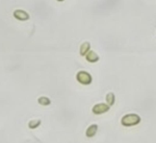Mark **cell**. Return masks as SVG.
<instances>
[{"label":"cell","instance_id":"obj_3","mask_svg":"<svg viewBox=\"0 0 156 143\" xmlns=\"http://www.w3.org/2000/svg\"><path fill=\"white\" fill-rule=\"evenodd\" d=\"M110 106L106 103H99L95 104L92 108V112L96 115H100L108 112Z\"/></svg>","mask_w":156,"mask_h":143},{"label":"cell","instance_id":"obj_2","mask_svg":"<svg viewBox=\"0 0 156 143\" xmlns=\"http://www.w3.org/2000/svg\"><path fill=\"white\" fill-rule=\"evenodd\" d=\"M77 81L83 85H88L91 83L93 78L91 75L85 71H79L76 76Z\"/></svg>","mask_w":156,"mask_h":143},{"label":"cell","instance_id":"obj_8","mask_svg":"<svg viewBox=\"0 0 156 143\" xmlns=\"http://www.w3.org/2000/svg\"><path fill=\"white\" fill-rule=\"evenodd\" d=\"M115 100H116V97H115V95L113 92H108L106 94V96H105V101H106V103L110 106H113L115 104Z\"/></svg>","mask_w":156,"mask_h":143},{"label":"cell","instance_id":"obj_11","mask_svg":"<svg viewBox=\"0 0 156 143\" xmlns=\"http://www.w3.org/2000/svg\"><path fill=\"white\" fill-rule=\"evenodd\" d=\"M57 1H58V2H62V1H65V0H57Z\"/></svg>","mask_w":156,"mask_h":143},{"label":"cell","instance_id":"obj_4","mask_svg":"<svg viewBox=\"0 0 156 143\" xmlns=\"http://www.w3.org/2000/svg\"><path fill=\"white\" fill-rule=\"evenodd\" d=\"M13 16L15 19L21 21H27L30 18L29 14L22 9L15 10L13 13Z\"/></svg>","mask_w":156,"mask_h":143},{"label":"cell","instance_id":"obj_1","mask_svg":"<svg viewBox=\"0 0 156 143\" xmlns=\"http://www.w3.org/2000/svg\"><path fill=\"white\" fill-rule=\"evenodd\" d=\"M141 117L136 113H128L124 115L121 119V124L126 127L136 125L140 123Z\"/></svg>","mask_w":156,"mask_h":143},{"label":"cell","instance_id":"obj_5","mask_svg":"<svg viewBox=\"0 0 156 143\" xmlns=\"http://www.w3.org/2000/svg\"><path fill=\"white\" fill-rule=\"evenodd\" d=\"M86 60L91 63H94L99 60V56L93 51H90L85 55Z\"/></svg>","mask_w":156,"mask_h":143},{"label":"cell","instance_id":"obj_7","mask_svg":"<svg viewBox=\"0 0 156 143\" xmlns=\"http://www.w3.org/2000/svg\"><path fill=\"white\" fill-rule=\"evenodd\" d=\"M90 48H91V45L89 42L88 41L83 42L80 46V49H79L80 55L82 57L85 56L86 54L90 51Z\"/></svg>","mask_w":156,"mask_h":143},{"label":"cell","instance_id":"obj_9","mask_svg":"<svg viewBox=\"0 0 156 143\" xmlns=\"http://www.w3.org/2000/svg\"><path fill=\"white\" fill-rule=\"evenodd\" d=\"M38 103L42 106H48L51 104V101L49 98L46 96H41L37 99Z\"/></svg>","mask_w":156,"mask_h":143},{"label":"cell","instance_id":"obj_10","mask_svg":"<svg viewBox=\"0 0 156 143\" xmlns=\"http://www.w3.org/2000/svg\"><path fill=\"white\" fill-rule=\"evenodd\" d=\"M41 124V120L40 119H34L29 122L28 127L30 129H35L38 128Z\"/></svg>","mask_w":156,"mask_h":143},{"label":"cell","instance_id":"obj_6","mask_svg":"<svg viewBox=\"0 0 156 143\" xmlns=\"http://www.w3.org/2000/svg\"><path fill=\"white\" fill-rule=\"evenodd\" d=\"M98 130V125L96 124L90 125L85 131V135L87 138H93L96 135Z\"/></svg>","mask_w":156,"mask_h":143}]
</instances>
